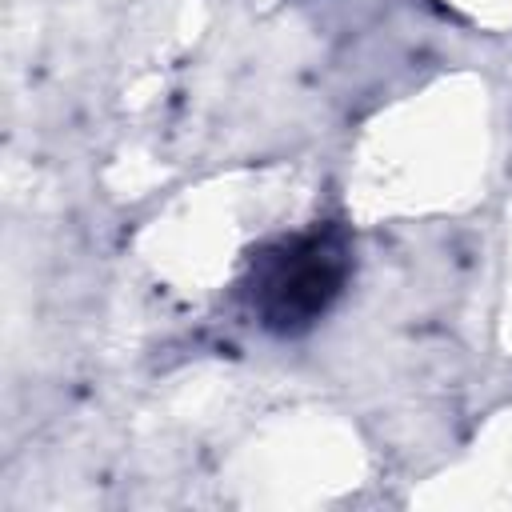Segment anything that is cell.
<instances>
[{
	"label": "cell",
	"instance_id": "obj_1",
	"mask_svg": "<svg viewBox=\"0 0 512 512\" xmlns=\"http://www.w3.org/2000/svg\"><path fill=\"white\" fill-rule=\"evenodd\" d=\"M348 280V240L332 224L276 240L252 264V312L272 332H304L316 324Z\"/></svg>",
	"mask_w": 512,
	"mask_h": 512
}]
</instances>
